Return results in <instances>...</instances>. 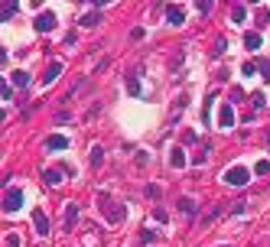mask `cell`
I'll return each mask as SVG.
<instances>
[{
	"mask_svg": "<svg viewBox=\"0 0 270 247\" xmlns=\"http://www.w3.org/2000/svg\"><path fill=\"white\" fill-rule=\"evenodd\" d=\"M98 205H101V211H105L108 224H121L124 221V211H127V208H124L121 202H114L108 192H101V195H98Z\"/></svg>",
	"mask_w": 270,
	"mask_h": 247,
	"instance_id": "cell-1",
	"label": "cell"
},
{
	"mask_svg": "<svg viewBox=\"0 0 270 247\" xmlns=\"http://www.w3.org/2000/svg\"><path fill=\"white\" fill-rule=\"evenodd\" d=\"M23 189H13V185H10V189H7L4 192V211H7V215H13V211H20V208H23Z\"/></svg>",
	"mask_w": 270,
	"mask_h": 247,
	"instance_id": "cell-2",
	"label": "cell"
},
{
	"mask_svg": "<svg viewBox=\"0 0 270 247\" xmlns=\"http://www.w3.org/2000/svg\"><path fill=\"white\" fill-rule=\"evenodd\" d=\"M247 179H251V169H244V166H231L225 173V182L231 185V189H244Z\"/></svg>",
	"mask_w": 270,
	"mask_h": 247,
	"instance_id": "cell-3",
	"label": "cell"
},
{
	"mask_svg": "<svg viewBox=\"0 0 270 247\" xmlns=\"http://www.w3.org/2000/svg\"><path fill=\"white\" fill-rule=\"evenodd\" d=\"M33 26H36L39 33H49L52 26H55V13H49V10H43V13H36V20H33Z\"/></svg>",
	"mask_w": 270,
	"mask_h": 247,
	"instance_id": "cell-4",
	"label": "cell"
},
{
	"mask_svg": "<svg viewBox=\"0 0 270 247\" xmlns=\"http://www.w3.org/2000/svg\"><path fill=\"white\" fill-rule=\"evenodd\" d=\"M33 224H36V231H39L43 237H49V228H52V224H49V215H46L43 208L33 211Z\"/></svg>",
	"mask_w": 270,
	"mask_h": 247,
	"instance_id": "cell-5",
	"label": "cell"
},
{
	"mask_svg": "<svg viewBox=\"0 0 270 247\" xmlns=\"http://www.w3.org/2000/svg\"><path fill=\"white\" fill-rule=\"evenodd\" d=\"M46 150H52V153H59V150H68V137H62V134H55L46 140Z\"/></svg>",
	"mask_w": 270,
	"mask_h": 247,
	"instance_id": "cell-6",
	"label": "cell"
},
{
	"mask_svg": "<svg viewBox=\"0 0 270 247\" xmlns=\"http://www.w3.org/2000/svg\"><path fill=\"white\" fill-rule=\"evenodd\" d=\"M163 10H166V20H169L172 26H183L186 23V13L179 10V7H163Z\"/></svg>",
	"mask_w": 270,
	"mask_h": 247,
	"instance_id": "cell-7",
	"label": "cell"
},
{
	"mask_svg": "<svg viewBox=\"0 0 270 247\" xmlns=\"http://www.w3.org/2000/svg\"><path fill=\"white\" fill-rule=\"evenodd\" d=\"M78 211H81V208H78L75 202H72V205H65V231H72V224L78 221Z\"/></svg>",
	"mask_w": 270,
	"mask_h": 247,
	"instance_id": "cell-8",
	"label": "cell"
},
{
	"mask_svg": "<svg viewBox=\"0 0 270 247\" xmlns=\"http://www.w3.org/2000/svg\"><path fill=\"white\" fill-rule=\"evenodd\" d=\"M169 166H172V169H183V166H186V153H183V147H172V153H169Z\"/></svg>",
	"mask_w": 270,
	"mask_h": 247,
	"instance_id": "cell-9",
	"label": "cell"
},
{
	"mask_svg": "<svg viewBox=\"0 0 270 247\" xmlns=\"http://www.w3.org/2000/svg\"><path fill=\"white\" fill-rule=\"evenodd\" d=\"M140 72H143V68H137V72L127 78V94H134V98H140V94H143L140 91V81H137V75H140Z\"/></svg>",
	"mask_w": 270,
	"mask_h": 247,
	"instance_id": "cell-10",
	"label": "cell"
},
{
	"mask_svg": "<svg viewBox=\"0 0 270 247\" xmlns=\"http://www.w3.org/2000/svg\"><path fill=\"white\" fill-rule=\"evenodd\" d=\"M59 75H62V62H52V65H49V68H46V75H43V81H46V85H52V81H55V78H59Z\"/></svg>",
	"mask_w": 270,
	"mask_h": 247,
	"instance_id": "cell-11",
	"label": "cell"
},
{
	"mask_svg": "<svg viewBox=\"0 0 270 247\" xmlns=\"http://www.w3.org/2000/svg\"><path fill=\"white\" fill-rule=\"evenodd\" d=\"M98 23H101V10H92V13H85V17L78 20V26H85V30L88 26H98Z\"/></svg>",
	"mask_w": 270,
	"mask_h": 247,
	"instance_id": "cell-12",
	"label": "cell"
},
{
	"mask_svg": "<svg viewBox=\"0 0 270 247\" xmlns=\"http://www.w3.org/2000/svg\"><path fill=\"white\" fill-rule=\"evenodd\" d=\"M179 211H183V215H189V218H196V202H192L189 195L179 198Z\"/></svg>",
	"mask_w": 270,
	"mask_h": 247,
	"instance_id": "cell-13",
	"label": "cell"
},
{
	"mask_svg": "<svg viewBox=\"0 0 270 247\" xmlns=\"http://www.w3.org/2000/svg\"><path fill=\"white\" fill-rule=\"evenodd\" d=\"M43 182H46V185H59V182H62V169H46V173H43Z\"/></svg>",
	"mask_w": 270,
	"mask_h": 247,
	"instance_id": "cell-14",
	"label": "cell"
},
{
	"mask_svg": "<svg viewBox=\"0 0 270 247\" xmlns=\"http://www.w3.org/2000/svg\"><path fill=\"white\" fill-rule=\"evenodd\" d=\"M218 124H221V127H231V124H234V111H231V104H228V107H221Z\"/></svg>",
	"mask_w": 270,
	"mask_h": 247,
	"instance_id": "cell-15",
	"label": "cell"
},
{
	"mask_svg": "<svg viewBox=\"0 0 270 247\" xmlns=\"http://www.w3.org/2000/svg\"><path fill=\"white\" fill-rule=\"evenodd\" d=\"M10 81H13L17 88H26V85H30V75H26L23 68H20V72H13V75H10Z\"/></svg>",
	"mask_w": 270,
	"mask_h": 247,
	"instance_id": "cell-16",
	"label": "cell"
},
{
	"mask_svg": "<svg viewBox=\"0 0 270 247\" xmlns=\"http://www.w3.org/2000/svg\"><path fill=\"white\" fill-rule=\"evenodd\" d=\"M17 10H20V4L7 0V4H4V10H0V20H10V17H17Z\"/></svg>",
	"mask_w": 270,
	"mask_h": 247,
	"instance_id": "cell-17",
	"label": "cell"
},
{
	"mask_svg": "<svg viewBox=\"0 0 270 247\" xmlns=\"http://www.w3.org/2000/svg\"><path fill=\"white\" fill-rule=\"evenodd\" d=\"M244 46H247V49H260V33H247V36H244Z\"/></svg>",
	"mask_w": 270,
	"mask_h": 247,
	"instance_id": "cell-18",
	"label": "cell"
},
{
	"mask_svg": "<svg viewBox=\"0 0 270 247\" xmlns=\"http://www.w3.org/2000/svg\"><path fill=\"white\" fill-rule=\"evenodd\" d=\"M156 237H160V234H156V231H150V228H143V231H140V234H137V241H140V244H153V241H156Z\"/></svg>",
	"mask_w": 270,
	"mask_h": 247,
	"instance_id": "cell-19",
	"label": "cell"
},
{
	"mask_svg": "<svg viewBox=\"0 0 270 247\" xmlns=\"http://www.w3.org/2000/svg\"><path fill=\"white\" fill-rule=\"evenodd\" d=\"M101 160H105V150L95 147V150H92V166H101Z\"/></svg>",
	"mask_w": 270,
	"mask_h": 247,
	"instance_id": "cell-20",
	"label": "cell"
},
{
	"mask_svg": "<svg viewBox=\"0 0 270 247\" xmlns=\"http://www.w3.org/2000/svg\"><path fill=\"white\" fill-rule=\"evenodd\" d=\"M254 72H257V65H254V62H244V65H241V75H244V78H251Z\"/></svg>",
	"mask_w": 270,
	"mask_h": 247,
	"instance_id": "cell-21",
	"label": "cell"
},
{
	"mask_svg": "<svg viewBox=\"0 0 270 247\" xmlns=\"http://www.w3.org/2000/svg\"><path fill=\"white\" fill-rule=\"evenodd\" d=\"M244 17H247V10H244V7H234V10H231V20H234V23H241Z\"/></svg>",
	"mask_w": 270,
	"mask_h": 247,
	"instance_id": "cell-22",
	"label": "cell"
},
{
	"mask_svg": "<svg viewBox=\"0 0 270 247\" xmlns=\"http://www.w3.org/2000/svg\"><path fill=\"white\" fill-rule=\"evenodd\" d=\"M4 247H20V234H7L4 237Z\"/></svg>",
	"mask_w": 270,
	"mask_h": 247,
	"instance_id": "cell-23",
	"label": "cell"
},
{
	"mask_svg": "<svg viewBox=\"0 0 270 247\" xmlns=\"http://www.w3.org/2000/svg\"><path fill=\"white\" fill-rule=\"evenodd\" d=\"M196 10H199V13H212V0H199Z\"/></svg>",
	"mask_w": 270,
	"mask_h": 247,
	"instance_id": "cell-24",
	"label": "cell"
},
{
	"mask_svg": "<svg viewBox=\"0 0 270 247\" xmlns=\"http://www.w3.org/2000/svg\"><path fill=\"white\" fill-rule=\"evenodd\" d=\"M257 68H260V72H264V78L270 81V62H264V59H257Z\"/></svg>",
	"mask_w": 270,
	"mask_h": 247,
	"instance_id": "cell-25",
	"label": "cell"
},
{
	"mask_svg": "<svg viewBox=\"0 0 270 247\" xmlns=\"http://www.w3.org/2000/svg\"><path fill=\"white\" fill-rule=\"evenodd\" d=\"M147 195H150V198H160L163 189H160V185H147Z\"/></svg>",
	"mask_w": 270,
	"mask_h": 247,
	"instance_id": "cell-26",
	"label": "cell"
},
{
	"mask_svg": "<svg viewBox=\"0 0 270 247\" xmlns=\"http://www.w3.org/2000/svg\"><path fill=\"white\" fill-rule=\"evenodd\" d=\"M254 173H257V176H267V173H270V163H267V160L257 163V169H254Z\"/></svg>",
	"mask_w": 270,
	"mask_h": 247,
	"instance_id": "cell-27",
	"label": "cell"
},
{
	"mask_svg": "<svg viewBox=\"0 0 270 247\" xmlns=\"http://www.w3.org/2000/svg\"><path fill=\"white\" fill-rule=\"evenodd\" d=\"M267 104V98H264V94H254V107H257V111H260V107H264Z\"/></svg>",
	"mask_w": 270,
	"mask_h": 247,
	"instance_id": "cell-28",
	"label": "cell"
},
{
	"mask_svg": "<svg viewBox=\"0 0 270 247\" xmlns=\"http://www.w3.org/2000/svg\"><path fill=\"white\" fill-rule=\"evenodd\" d=\"M225 49H228V43H225V39H218V43H215V56H221Z\"/></svg>",
	"mask_w": 270,
	"mask_h": 247,
	"instance_id": "cell-29",
	"label": "cell"
},
{
	"mask_svg": "<svg viewBox=\"0 0 270 247\" xmlns=\"http://www.w3.org/2000/svg\"><path fill=\"white\" fill-rule=\"evenodd\" d=\"M267 150H270V137H267Z\"/></svg>",
	"mask_w": 270,
	"mask_h": 247,
	"instance_id": "cell-30",
	"label": "cell"
}]
</instances>
